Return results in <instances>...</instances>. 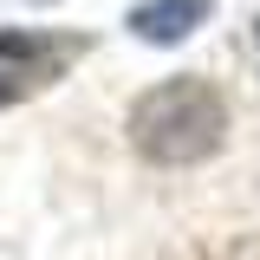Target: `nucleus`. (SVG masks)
<instances>
[{"label":"nucleus","mask_w":260,"mask_h":260,"mask_svg":"<svg viewBox=\"0 0 260 260\" xmlns=\"http://www.w3.org/2000/svg\"><path fill=\"white\" fill-rule=\"evenodd\" d=\"M221 130L228 111L208 78H169L156 91H143L130 111V143L150 162H202L221 150Z\"/></svg>","instance_id":"f257e3e1"},{"label":"nucleus","mask_w":260,"mask_h":260,"mask_svg":"<svg viewBox=\"0 0 260 260\" xmlns=\"http://www.w3.org/2000/svg\"><path fill=\"white\" fill-rule=\"evenodd\" d=\"M85 52V39H52V32H0V104H20L39 85H52L65 65Z\"/></svg>","instance_id":"f03ea898"},{"label":"nucleus","mask_w":260,"mask_h":260,"mask_svg":"<svg viewBox=\"0 0 260 260\" xmlns=\"http://www.w3.org/2000/svg\"><path fill=\"white\" fill-rule=\"evenodd\" d=\"M208 20V0H150V7H137L130 13V32L137 39H156V46H176V39H189V26Z\"/></svg>","instance_id":"7ed1b4c3"},{"label":"nucleus","mask_w":260,"mask_h":260,"mask_svg":"<svg viewBox=\"0 0 260 260\" xmlns=\"http://www.w3.org/2000/svg\"><path fill=\"white\" fill-rule=\"evenodd\" d=\"M254 32H260V26H254Z\"/></svg>","instance_id":"20e7f679"}]
</instances>
